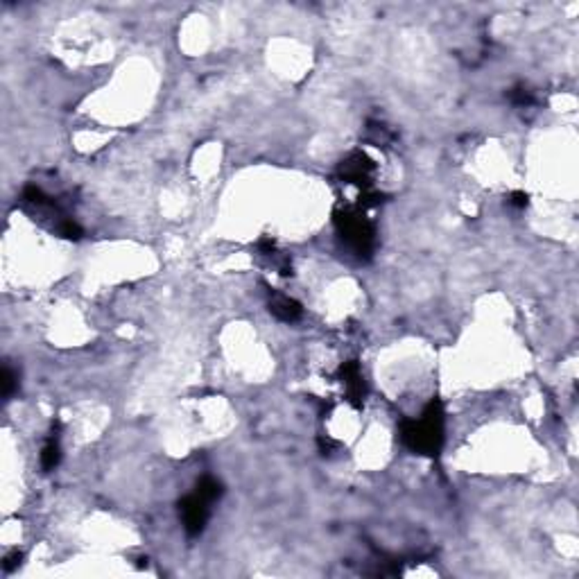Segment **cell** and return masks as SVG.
Masks as SVG:
<instances>
[{
  "label": "cell",
  "instance_id": "obj_8",
  "mask_svg": "<svg viewBox=\"0 0 579 579\" xmlns=\"http://www.w3.org/2000/svg\"><path fill=\"white\" fill-rule=\"evenodd\" d=\"M55 231L62 238H69V240H80L82 238V227L77 224V222H73L71 217H62L59 222H57Z\"/></svg>",
  "mask_w": 579,
  "mask_h": 579
},
{
  "label": "cell",
  "instance_id": "obj_11",
  "mask_svg": "<svg viewBox=\"0 0 579 579\" xmlns=\"http://www.w3.org/2000/svg\"><path fill=\"white\" fill-rule=\"evenodd\" d=\"M18 564H21V555H18V552H12L9 557H5V562H3V571H5V573H12Z\"/></svg>",
  "mask_w": 579,
  "mask_h": 579
},
{
  "label": "cell",
  "instance_id": "obj_2",
  "mask_svg": "<svg viewBox=\"0 0 579 579\" xmlns=\"http://www.w3.org/2000/svg\"><path fill=\"white\" fill-rule=\"evenodd\" d=\"M335 227L337 234L344 240V245L351 249L355 256L366 258L373 252L376 231L373 224L364 217V213L353 208H344L335 213Z\"/></svg>",
  "mask_w": 579,
  "mask_h": 579
},
{
  "label": "cell",
  "instance_id": "obj_6",
  "mask_svg": "<svg viewBox=\"0 0 579 579\" xmlns=\"http://www.w3.org/2000/svg\"><path fill=\"white\" fill-rule=\"evenodd\" d=\"M269 313L281 322H296L303 310H301V303L294 301V299L276 294L272 301H269Z\"/></svg>",
  "mask_w": 579,
  "mask_h": 579
},
{
  "label": "cell",
  "instance_id": "obj_4",
  "mask_svg": "<svg viewBox=\"0 0 579 579\" xmlns=\"http://www.w3.org/2000/svg\"><path fill=\"white\" fill-rule=\"evenodd\" d=\"M373 161L366 157L364 152H353L351 157H346L340 166V175L344 177V181L355 183L362 190L371 188V177H373Z\"/></svg>",
  "mask_w": 579,
  "mask_h": 579
},
{
  "label": "cell",
  "instance_id": "obj_5",
  "mask_svg": "<svg viewBox=\"0 0 579 579\" xmlns=\"http://www.w3.org/2000/svg\"><path fill=\"white\" fill-rule=\"evenodd\" d=\"M340 376L342 385L346 387V394H349V401L355 405V408H360L362 401H364V378H362V371H360V364L351 360V362H344L340 366Z\"/></svg>",
  "mask_w": 579,
  "mask_h": 579
},
{
  "label": "cell",
  "instance_id": "obj_1",
  "mask_svg": "<svg viewBox=\"0 0 579 579\" xmlns=\"http://www.w3.org/2000/svg\"><path fill=\"white\" fill-rule=\"evenodd\" d=\"M401 439L417 455L437 457L443 446V408L434 399L426 405L419 419L403 421Z\"/></svg>",
  "mask_w": 579,
  "mask_h": 579
},
{
  "label": "cell",
  "instance_id": "obj_3",
  "mask_svg": "<svg viewBox=\"0 0 579 579\" xmlns=\"http://www.w3.org/2000/svg\"><path fill=\"white\" fill-rule=\"evenodd\" d=\"M210 500L204 498L197 491H192L190 496H186L183 500H179V516H181V523H183V529L190 534V536H197L204 532V527L208 523V516H210Z\"/></svg>",
  "mask_w": 579,
  "mask_h": 579
},
{
  "label": "cell",
  "instance_id": "obj_12",
  "mask_svg": "<svg viewBox=\"0 0 579 579\" xmlns=\"http://www.w3.org/2000/svg\"><path fill=\"white\" fill-rule=\"evenodd\" d=\"M527 201H529V195L523 190H518V192H511V204L518 206V208H525L527 206Z\"/></svg>",
  "mask_w": 579,
  "mask_h": 579
},
{
  "label": "cell",
  "instance_id": "obj_9",
  "mask_svg": "<svg viewBox=\"0 0 579 579\" xmlns=\"http://www.w3.org/2000/svg\"><path fill=\"white\" fill-rule=\"evenodd\" d=\"M3 396L5 399H12V394L16 392V385H18V378H16V373L9 369V366H5L3 369Z\"/></svg>",
  "mask_w": 579,
  "mask_h": 579
},
{
  "label": "cell",
  "instance_id": "obj_10",
  "mask_svg": "<svg viewBox=\"0 0 579 579\" xmlns=\"http://www.w3.org/2000/svg\"><path fill=\"white\" fill-rule=\"evenodd\" d=\"M509 100L518 104V107H527V104H532V93L525 89H514L509 93Z\"/></svg>",
  "mask_w": 579,
  "mask_h": 579
},
{
  "label": "cell",
  "instance_id": "obj_7",
  "mask_svg": "<svg viewBox=\"0 0 579 579\" xmlns=\"http://www.w3.org/2000/svg\"><path fill=\"white\" fill-rule=\"evenodd\" d=\"M59 459H62L59 437H57V432H52L50 439L45 441V446L41 450V466H43V471H52L57 464H59Z\"/></svg>",
  "mask_w": 579,
  "mask_h": 579
}]
</instances>
